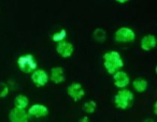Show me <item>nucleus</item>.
<instances>
[{
    "label": "nucleus",
    "instance_id": "nucleus-1",
    "mask_svg": "<svg viewBox=\"0 0 157 122\" xmlns=\"http://www.w3.org/2000/svg\"><path fill=\"white\" fill-rule=\"evenodd\" d=\"M102 59L105 71L111 75H113L114 73L123 69V66H124V61H123L122 56L116 50L107 52L105 54H103Z\"/></svg>",
    "mask_w": 157,
    "mask_h": 122
},
{
    "label": "nucleus",
    "instance_id": "nucleus-2",
    "mask_svg": "<svg viewBox=\"0 0 157 122\" xmlns=\"http://www.w3.org/2000/svg\"><path fill=\"white\" fill-rule=\"evenodd\" d=\"M133 101V93L130 90L126 89H120L118 92L114 96V105L116 108L126 110L131 106V103Z\"/></svg>",
    "mask_w": 157,
    "mask_h": 122
},
{
    "label": "nucleus",
    "instance_id": "nucleus-3",
    "mask_svg": "<svg viewBox=\"0 0 157 122\" xmlns=\"http://www.w3.org/2000/svg\"><path fill=\"white\" fill-rule=\"evenodd\" d=\"M18 69L21 72L25 73V74H31L36 69H38L37 61L35 60V57L31 54L22 55L17 58L16 60Z\"/></svg>",
    "mask_w": 157,
    "mask_h": 122
},
{
    "label": "nucleus",
    "instance_id": "nucleus-4",
    "mask_svg": "<svg viewBox=\"0 0 157 122\" xmlns=\"http://www.w3.org/2000/svg\"><path fill=\"white\" fill-rule=\"evenodd\" d=\"M114 39L118 43H131L136 40V33L129 27H121L114 33Z\"/></svg>",
    "mask_w": 157,
    "mask_h": 122
},
{
    "label": "nucleus",
    "instance_id": "nucleus-5",
    "mask_svg": "<svg viewBox=\"0 0 157 122\" xmlns=\"http://www.w3.org/2000/svg\"><path fill=\"white\" fill-rule=\"evenodd\" d=\"M67 94L74 102H78V101H81L84 98V95H85V90H84L83 86L80 83H72L68 86Z\"/></svg>",
    "mask_w": 157,
    "mask_h": 122
},
{
    "label": "nucleus",
    "instance_id": "nucleus-6",
    "mask_svg": "<svg viewBox=\"0 0 157 122\" xmlns=\"http://www.w3.org/2000/svg\"><path fill=\"white\" fill-rule=\"evenodd\" d=\"M48 81H50V77H48V74L44 70L36 69V70L31 73V81H33L37 87H39V88L44 87V86L48 83Z\"/></svg>",
    "mask_w": 157,
    "mask_h": 122
},
{
    "label": "nucleus",
    "instance_id": "nucleus-7",
    "mask_svg": "<svg viewBox=\"0 0 157 122\" xmlns=\"http://www.w3.org/2000/svg\"><path fill=\"white\" fill-rule=\"evenodd\" d=\"M113 81L114 85L118 89H124L130 84V77L125 71L118 70L113 74Z\"/></svg>",
    "mask_w": 157,
    "mask_h": 122
},
{
    "label": "nucleus",
    "instance_id": "nucleus-8",
    "mask_svg": "<svg viewBox=\"0 0 157 122\" xmlns=\"http://www.w3.org/2000/svg\"><path fill=\"white\" fill-rule=\"evenodd\" d=\"M9 121L10 122H28L29 116L26 109H21L14 107L9 111Z\"/></svg>",
    "mask_w": 157,
    "mask_h": 122
},
{
    "label": "nucleus",
    "instance_id": "nucleus-9",
    "mask_svg": "<svg viewBox=\"0 0 157 122\" xmlns=\"http://www.w3.org/2000/svg\"><path fill=\"white\" fill-rule=\"evenodd\" d=\"M74 46L72 43L67 41H61L57 43L56 45V52L61 58H70L73 55Z\"/></svg>",
    "mask_w": 157,
    "mask_h": 122
},
{
    "label": "nucleus",
    "instance_id": "nucleus-10",
    "mask_svg": "<svg viewBox=\"0 0 157 122\" xmlns=\"http://www.w3.org/2000/svg\"><path fill=\"white\" fill-rule=\"evenodd\" d=\"M28 116L33 118H44L48 115V108L43 104H33L28 108Z\"/></svg>",
    "mask_w": 157,
    "mask_h": 122
},
{
    "label": "nucleus",
    "instance_id": "nucleus-11",
    "mask_svg": "<svg viewBox=\"0 0 157 122\" xmlns=\"http://www.w3.org/2000/svg\"><path fill=\"white\" fill-rule=\"evenodd\" d=\"M48 77H50V81H52L56 85H59L65 81V71L61 66H55L51 69Z\"/></svg>",
    "mask_w": 157,
    "mask_h": 122
},
{
    "label": "nucleus",
    "instance_id": "nucleus-12",
    "mask_svg": "<svg viewBox=\"0 0 157 122\" xmlns=\"http://www.w3.org/2000/svg\"><path fill=\"white\" fill-rule=\"evenodd\" d=\"M140 47L144 52H150L153 48L156 47V38L153 34H146L141 39L140 42Z\"/></svg>",
    "mask_w": 157,
    "mask_h": 122
},
{
    "label": "nucleus",
    "instance_id": "nucleus-13",
    "mask_svg": "<svg viewBox=\"0 0 157 122\" xmlns=\"http://www.w3.org/2000/svg\"><path fill=\"white\" fill-rule=\"evenodd\" d=\"M132 87L138 93H143L147 90L148 88V83L146 79L142 78V77H138V78L132 81Z\"/></svg>",
    "mask_w": 157,
    "mask_h": 122
},
{
    "label": "nucleus",
    "instance_id": "nucleus-14",
    "mask_svg": "<svg viewBox=\"0 0 157 122\" xmlns=\"http://www.w3.org/2000/svg\"><path fill=\"white\" fill-rule=\"evenodd\" d=\"M13 103L14 107H17V108L21 109H26L29 105V99L24 94H18V95L15 96Z\"/></svg>",
    "mask_w": 157,
    "mask_h": 122
},
{
    "label": "nucleus",
    "instance_id": "nucleus-15",
    "mask_svg": "<svg viewBox=\"0 0 157 122\" xmlns=\"http://www.w3.org/2000/svg\"><path fill=\"white\" fill-rule=\"evenodd\" d=\"M93 38H94V40L97 42V43H103V42L107 40V32H105V29L97 28L94 30Z\"/></svg>",
    "mask_w": 157,
    "mask_h": 122
},
{
    "label": "nucleus",
    "instance_id": "nucleus-16",
    "mask_svg": "<svg viewBox=\"0 0 157 122\" xmlns=\"http://www.w3.org/2000/svg\"><path fill=\"white\" fill-rule=\"evenodd\" d=\"M66 38H67V30H66V29H60V30L57 31V32L53 33L51 39H52V41L55 42V43H59V42H61V41H65Z\"/></svg>",
    "mask_w": 157,
    "mask_h": 122
},
{
    "label": "nucleus",
    "instance_id": "nucleus-17",
    "mask_svg": "<svg viewBox=\"0 0 157 122\" xmlns=\"http://www.w3.org/2000/svg\"><path fill=\"white\" fill-rule=\"evenodd\" d=\"M96 108H97V103L95 102L94 100L87 101V102H85L83 105L84 113H86L87 115H92V113H94L95 110H96Z\"/></svg>",
    "mask_w": 157,
    "mask_h": 122
},
{
    "label": "nucleus",
    "instance_id": "nucleus-18",
    "mask_svg": "<svg viewBox=\"0 0 157 122\" xmlns=\"http://www.w3.org/2000/svg\"><path fill=\"white\" fill-rule=\"evenodd\" d=\"M9 92H10L9 86L6 83H0V99L7 98Z\"/></svg>",
    "mask_w": 157,
    "mask_h": 122
},
{
    "label": "nucleus",
    "instance_id": "nucleus-19",
    "mask_svg": "<svg viewBox=\"0 0 157 122\" xmlns=\"http://www.w3.org/2000/svg\"><path fill=\"white\" fill-rule=\"evenodd\" d=\"M78 122H90V120L88 118V116H84V117H82L81 119L78 120Z\"/></svg>",
    "mask_w": 157,
    "mask_h": 122
},
{
    "label": "nucleus",
    "instance_id": "nucleus-20",
    "mask_svg": "<svg viewBox=\"0 0 157 122\" xmlns=\"http://www.w3.org/2000/svg\"><path fill=\"white\" fill-rule=\"evenodd\" d=\"M153 113L157 115V102L154 103V106H153Z\"/></svg>",
    "mask_w": 157,
    "mask_h": 122
},
{
    "label": "nucleus",
    "instance_id": "nucleus-21",
    "mask_svg": "<svg viewBox=\"0 0 157 122\" xmlns=\"http://www.w3.org/2000/svg\"><path fill=\"white\" fill-rule=\"evenodd\" d=\"M117 3H121V5H124V3H127L129 0H115Z\"/></svg>",
    "mask_w": 157,
    "mask_h": 122
},
{
    "label": "nucleus",
    "instance_id": "nucleus-22",
    "mask_svg": "<svg viewBox=\"0 0 157 122\" xmlns=\"http://www.w3.org/2000/svg\"><path fill=\"white\" fill-rule=\"evenodd\" d=\"M143 122H155V120L153 119V118H146V119L144 120Z\"/></svg>",
    "mask_w": 157,
    "mask_h": 122
}]
</instances>
